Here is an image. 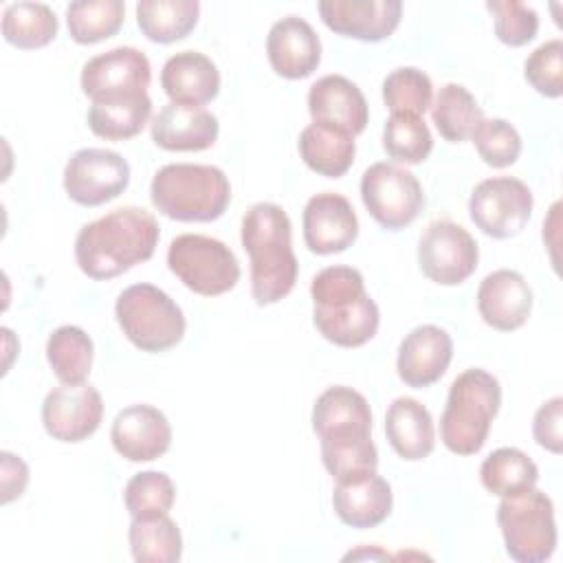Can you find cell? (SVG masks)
Listing matches in <instances>:
<instances>
[{
  "mask_svg": "<svg viewBox=\"0 0 563 563\" xmlns=\"http://www.w3.org/2000/svg\"><path fill=\"white\" fill-rule=\"evenodd\" d=\"M156 218L143 207H119L88 224L75 238V260L90 279H112L147 262L158 244Z\"/></svg>",
  "mask_w": 563,
  "mask_h": 563,
  "instance_id": "1",
  "label": "cell"
},
{
  "mask_svg": "<svg viewBox=\"0 0 563 563\" xmlns=\"http://www.w3.org/2000/svg\"><path fill=\"white\" fill-rule=\"evenodd\" d=\"M242 246L251 260V295L257 306L284 299L297 282L292 224L275 202H257L242 218Z\"/></svg>",
  "mask_w": 563,
  "mask_h": 563,
  "instance_id": "2",
  "label": "cell"
},
{
  "mask_svg": "<svg viewBox=\"0 0 563 563\" xmlns=\"http://www.w3.org/2000/svg\"><path fill=\"white\" fill-rule=\"evenodd\" d=\"M312 321L323 339L339 347H361L374 339L380 312L352 266H328L312 277Z\"/></svg>",
  "mask_w": 563,
  "mask_h": 563,
  "instance_id": "3",
  "label": "cell"
},
{
  "mask_svg": "<svg viewBox=\"0 0 563 563\" xmlns=\"http://www.w3.org/2000/svg\"><path fill=\"white\" fill-rule=\"evenodd\" d=\"M150 198L172 220L211 222L227 211L231 185L227 174L216 165L169 163L154 174Z\"/></svg>",
  "mask_w": 563,
  "mask_h": 563,
  "instance_id": "4",
  "label": "cell"
},
{
  "mask_svg": "<svg viewBox=\"0 0 563 563\" xmlns=\"http://www.w3.org/2000/svg\"><path fill=\"white\" fill-rule=\"evenodd\" d=\"M501 405L499 380L471 367L455 376L449 387L446 405L440 418V440L455 455L477 453L488 438L490 422Z\"/></svg>",
  "mask_w": 563,
  "mask_h": 563,
  "instance_id": "5",
  "label": "cell"
},
{
  "mask_svg": "<svg viewBox=\"0 0 563 563\" xmlns=\"http://www.w3.org/2000/svg\"><path fill=\"white\" fill-rule=\"evenodd\" d=\"M114 314L125 339L141 352H165L185 336L180 306L154 284L128 286L117 297Z\"/></svg>",
  "mask_w": 563,
  "mask_h": 563,
  "instance_id": "6",
  "label": "cell"
},
{
  "mask_svg": "<svg viewBox=\"0 0 563 563\" xmlns=\"http://www.w3.org/2000/svg\"><path fill=\"white\" fill-rule=\"evenodd\" d=\"M497 523L506 552L517 563H543L556 548V521L552 499L539 490L501 497L497 506Z\"/></svg>",
  "mask_w": 563,
  "mask_h": 563,
  "instance_id": "7",
  "label": "cell"
},
{
  "mask_svg": "<svg viewBox=\"0 0 563 563\" xmlns=\"http://www.w3.org/2000/svg\"><path fill=\"white\" fill-rule=\"evenodd\" d=\"M169 271L194 292L218 297L240 282V264L233 251L209 235L183 233L169 242Z\"/></svg>",
  "mask_w": 563,
  "mask_h": 563,
  "instance_id": "8",
  "label": "cell"
},
{
  "mask_svg": "<svg viewBox=\"0 0 563 563\" xmlns=\"http://www.w3.org/2000/svg\"><path fill=\"white\" fill-rule=\"evenodd\" d=\"M361 198L367 213L387 231L411 224L424 207L418 178L396 163H374L363 172Z\"/></svg>",
  "mask_w": 563,
  "mask_h": 563,
  "instance_id": "9",
  "label": "cell"
},
{
  "mask_svg": "<svg viewBox=\"0 0 563 563\" xmlns=\"http://www.w3.org/2000/svg\"><path fill=\"white\" fill-rule=\"evenodd\" d=\"M534 198L530 187L512 176L482 180L468 200V216L477 229L495 240H506L523 231L532 216Z\"/></svg>",
  "mask_w": 563,
  "mask_h": 563,
  "instance_id": "10",
  "label": "cell"
},
{
  "mask_svg": "<svg viewBox=\"0 0 563 563\" xmlns=\"http://www.w3.org/2000/svg\"><path fill=\"white\" fill-rule=\"evenodd\" d=\"M477 242L453 220H433L420 235V271L427 279L440 286H457L468 279L477 268Z\"/></svg>",
  "mask_w": 563,
  "mask_h": 563,
  "instance_id": "11",
  "label": "cell"
},
{
  "mask_svg": "<svg viewBox=\"0 0 563 563\" xmlns=\"http://www.w3.org/2000/svg\"><path fill=\"white\" fill-rule=\"evenodd\" d=\"M81 90L97 101H117L147 95L152 66L143 51L117 46L90 57L81 68Z\"/></svg>",
  "mask_w": 563,
  "mask_h": 563,
  "instance_id": "12",
  "label": "cell"
},
{
  "mask_svg": "<svg viewBox=\"0 0 563 563\" xmlns=\"http://www.w3.org/2000/svg\"><path fill=\"white\" fill-rule=\"evenodd\" d=\"M128 183L130 165L114 150H77L64 167V189L73 202L84 207H99L119 198Z\"/></svg>",
  "mask_w": 563,
  "mask_h": 563,
  "instance_id": "13",
  "label": "cell"
},
{
  "mask_svg": "<svg viewBox=\"0 0 563 563\" xmlns=\"http://www.w3.org/2000/svg\"><path fill=\"white\" fill-rule=\"evenodd\" d=\"M103 418L101 394L88 383H62L42 402V424L53 440L81 442Z\"/></svg>",
  "mask_w": 563,
  "mask_h": 563,
  "instance_id": "14",
  "label": "cell"
},
{
  "mask_svg": "<svg viewBox=\"0 0 563 563\" xmlns=\"http://www.w3.org/2000/svg\"><path fill=\"white\" fill-rule=\"evenodd\" d=\"M312 429L321 446L372 438V409L367 398L345 385L328 387L314 400Z\"/></svg>",
  "mask_w": 563,
  "mask_h": 563,
  "instance_id": "15",
  "label": "cell"
},
{
  "mask_svg": "<svg viewBox=\"0 0 563 563\" xmlns=\"http://www.w3.org/2000/svg\"><path fill=\"white\" fill-rule=\"evenodd\" d=\"M303 242L317 255L343 253L358 235V218L352 202L334 191L312 196L301 216Z\"/></svg>",
  "mask_w": 563,
  "mask_h": 563,
  "instance_id": "16",
  "label": "cell"
},
{
  "mask_svg": "<svg viewBox=\"0 0 563 563\" xmlns=\"http://www.w3.org/2000/svg\"><path fill=\"white\" fill-rule=\"evenodd\" d=\"M325 26L339 35L380 42L400 24V0H323L317 4Z\"/></svg>",
  "mask_w": 563,
  "mask_h": 563,
  "instance_id": "17",
  "label": "cell"
},
{
  "mask_svg": "<svg viewBox=\"0 0 563 563\" xmlns=\"http://www.w3.org/2000/svg\"><path fill=\"white\" fill-rule=\"evenodd\" d=\"M114 451L130 462H150L167 453L172 427L165 413L152 405H130L117 413L110 429Z\"/></svg>",
  "mask_w": 563,
  "mask_h": 563,
  "instance_id": "18",
  "label": "cell"
},
{
  "mask_svg": "<svg viewBox=\"0 0 563 563\" xmlns=\"http://www.w3.org/2000/svg\"><path fill=\"white\" fill-rule=\"evenodd\" d=\"M308 112L312 123L350 136L361 134L369 119L365 95L343 75H325L310 86Z\"/></svg>",
  "mask_w": 563,
  "mask_h": 563,
  "instance_id": "19",
  "label": "cell"
},
{
  "mask_svg": "<svg viewBox=\"0 0 563 563\" xmlns=\"http://www.w3.org/2000/svg\"><path fill=\"white\" fill-rule=\"evenodd\" d=\"M453 358V341L446 330L433 323L413 328L398 345V378L416 389L429 387L444 376Z\"/></svg>",
  "mask_w": 563,
  "mask_h": 563,
  "instance_id": "20",
  "label": "cell"
},
{
  "mask_svg": "<svg viewBox=\"0 0 563 563\" xmlns=\"http://www.w3.org/2000/svg\"><path fill=\"white\" fill-rule=\"evenodd\" d=\"M477 310L486 325L499 332H512L530 317L532 288L517 271H493L477 288Z\"/></svg>",
  "mask_w": 563,
  "mask_h": 563,
  "instance_id": "21",
  "label": "cell"
},
{
  "mask_svg": "<svg viewBox=\"0 0 563 563\" xmlns=\"http://www.w3.org/2000/svg\"><path fill=\"white\" fill-rule=\"evenodd\" d=\"M266 53L277 75L303 79L312 75L321 62V40L303 18L286 15L271 26Z\"/></svg>",
  "mask_w": 563,
  "mask_h": 563,
  "instance_id": "22",
  "label": "cell"
},
{
  "mask_svg": "<svg viewBox=\"0 0 563 563\" xmlns=\"http://www.w3.org/2000/svg\"><path fill=\"white\" fill-rule=\"evenodd\" d=\"M152 141L167 152H200L218 141V119L202 106L167 103L150 123Z\"/></svg>",
  "mask_w": 563,
  "mask_h": 563,
  "instance_id": "23",
  "label": "cell"
},
{
  "mask_svg": "<svg viewBox=\"0 0 563 563\" xmlns=\"http://www.w3.org/2000/svg\"><path fill=\"white\" fill-rule=\"evenodd\" d=\"M391 506V486L378 473L350 482H336L332 493V508L336 517L356 530L380 526L389 517Z\"/></svg>",
  "mask_w": 563,
  "mask_h": 563,
  "instance_id": "24",
  "label": "cell"
},
{
  "mask_svg": "<svg viewBox=\"0 0 563 563\" xmlns=\"http://www.w3.org/2000/svg\"><path fill=\"white\" fill-rule=\"evenodd\" d=\"M161 86L174 103L205 106L220 92V73L205 53L180 51L165 62Z\"/></svg>",
  "mask_w": 563,
  "mask_h": 563,
  "instance_id": "25",
  "label": "cell"
},
{
  "mask_svg": "<svg viewBox=\"0 0 563 563\" xmlns=\"http://www.w3.org/2000/svg\"><path fill=\"white\" fill-rule=\"evenodd\" d=\"M385 433L398 457L424 460L435 446V429L429 409L416 398H396L385 413Z\"/></svg>",
  "mask_w": 563,
  "mask_h": 563,
  "instance_id": "26",
  "label": "cell"
},
{
  "mask_svg": "<svg viewBox=\"0 0 563 563\" xmlns=\"http://www.w3.org/2000/svg\"><path fill=\"white\" fill-rule=\"evenodd\" d=\"M297 145L303 163L328 178L343 176L352 167L356 154L354 136L317 123L301 130Z\"/></svg>",
  "mask_w": 563,
  "mask_h": 563,
  "instance_id": "27",
  "label": "cell"
},
{
  "mask_svg": "<svg viewBox=\"0 0 563 563\" xmlns=\"http://www.w3.org/2000/svg\"><path fill=\"white\" fill-rule=\"evenodd\" d=\"M200 4L196 0H141L136 2V24L141 33L158 44L187 37L198 24Z\"/></svg>",
  "mask_w": 563,
  "mask_h": 563,
  "instance_id": "28",
  "label": "cell"
},
{
  "mask_svg": "<svg viewBox=\"0 0 563 563\" xmlns=\"http://www.w3.org/2000/svg\"><path fill=\"white\" fill-rule=\"evenodd\" d=\"M57 15L42 2H11L2 13L4 40L22 51H33L51 44L57 35Z\"/></svg>",
  "mask_w": 563,
  "mask_h": 563,
  "instance_id": "29",
  "label": "cell"
},
{
  "mask_svg": "<svg viewBox=\"0 0 563 563\" xmlns=\"http://www.w3.org/2000/svg\"><path fill=\"white\" fill-rule=\"evenodd\" d=\"M479 479L488 493L510 497L532 488L539 482V468L521 449L501 446L482 462Z\"/></svg>",
  "mask_w": 563,
  "mask_h": 563,
  "instance_id": "30",
  "label": "cell"
},
{
  "mask_svg": "<svg viewBox=\"0 0 563 563\" xmlns=\"http://www.w3.org/2000/svg\"><path fill=\"white\" fill-rule=\"evenodd\" d=\"M128 539L139 563H176L183 556V537L169 515L132 519Z\"/></svg>",
  "mask_w": 563,
  "mask_h": 563,
  "instance_id": "31",
  "label": "cell"
},
{
  "mask_svg": "<svg viewBox=\"0 0 563 563\" xmlns=\"http://www.w3.org/2000/svg\"><path fill=\"white\" fill-rule=\"evenodd\" d=\"M152 117L147 95L117 101H97L88 110V128L106 141H125L136 136Z\"/></svg>",
  "mask_w": 563,
  "mask_h": 563,
  "instance_id": "32",
  "label": "cell"
},
{
  "mask_svg": "<svg viewBox=\"0 0 563 563\" xmlns=\"http://www.w3.org/2000/svg\"><path fill=\"white\" fill-rule=\"evenodd\" d=\"M431 119L440 136L451 143H462L473 134L484 112L462 84H444L431 103Z\"/></svg>",
  "mask_w": 563,
  "mask_h": 563,
  "instance_id": "33",
  "label": "cell"
},
{
  "mask_svg": "<svg viewBox=\"0 0 563 563\" xmlns=\"http://www.w3.org/2000/svg\"><path fill=\"white\" fill-rule=\"evenodd\" d=\"M92 339L77 325H59L46 341V361L62 383H84L92 367Z\"/></svg>",
  "mask_w": 563,
  "mask_h": 563,
  "instance_id": "34",
  "label": "cell"
},
{
  "mask_svg": "<svg viewBox=\"0 0 563 563\" xmlns=\"http://www.w3.org/2000/svg\"><path fill=\"white\" fill-rule=\"evenodd\" d=\"M125 15L121 0H77L66 7L68 33L77 44H95L112 37Z\"/></svg>",
  "mask_w": 563,
  "mask_h": 563,
  "instance_id": "35",
  "label": "cell"
},
{
  "mask_svg": "<svg viewBox=\"0 0 563 563\" xmlns=\"http://www.w3.org/2000/svg\"><path fill=\"white\" fill-rule=\"evenodd\" d=\"M383 101L391 114H424L433 103V86L424 70L400 66L383 81Z\"/></svg>",
  "mask_w": 563,
  "mask_h": 563,
  "instance_id": "36",
  "label": "cell"
},
{
  "mask_svg": "<svg viewBox=\"0 0 563 563\" xmlns=\"http://www.w3.org/2000/svg\"><path fill=\"white\" fill-rule=\"evenodd\" d=\"M383 147L389 158L418 165L433 150V136L427 123L413 114H391L383 128Z\"/></svg>",
  "mask_w": 563,
  "mask_h": 563,
  "instance_id": "37",
  "label": "cell"
},
{
  "mask_svg": "<svg viewBox=\"0 0 563 563\" xmlns=\"http://www.w3.org/2000/svg\"><path fill=\"white\" fill-rule=\"evenodd\" d=\"M176 499V486L161 471H143L130 477L123 490V501L132 519L167 515Z\"/></svg>",
  "mask_w": 563,
  "mask_h": 563,
  "instance_id": "38",
  "label": "cell"
},
{
  "mask_svg": "<svg viewBox=\"0 0 563 563\" xmlns=\"http://www.w3.org/2000/svg\"><path fill=\"white\" fill-rule=\"evenodd\" d=\"M479 158L490 167H508L521 154V136L504 119H482L471 134Z\"/></svg>",
  "mask_w": 563,
  "mask_h": 563,
  "instance_id": "39",
  "label": "cell"
},
{
  "mask_svg": "<svg viewBox=\"0 0 563 563\" xmlns=\"http://www.w3.org/2000/svg\"><path fill=\"white\" fill-rule=\"evenodd\" d=\"M486 9L495 18V35L508 46H523L539 31V15L519 0H488Z\"/></svg>",
  "mask_w": 563,
  "mask_h": 563,
  "instance_id": "40",
  "label": "cell"
},
{
  "mask_svg": "<svg viewBox=\"0 0 563 563\" xmlns=\"http://www.w3.org/2000/svg\"><path fill=\"white\" fill-rule=\"evenodd\" d=\"M526 81L543 97H561L563 95V42L548 40L537 46L526 64H523Z\"/></svg>",
  "mask_w": 563,
  "mask_h": 563,
  "instance_id": "41",
  "label": "cell"
},
{
  "mask_svg": "<svg viewBox=\"0 0 563 563\" xmlns=\"http://www.w3.org/2000/svg\"><path fill=\"white\" fill-rule=\"evenodd\" d=\"M532 435L550 453L563 451V398L554 396L543 402L532 420Z\"/></svg>",
  "mask_w": 563,
  "mask_h": 563,
  "instance_id": "42",
  "label": "cell"
},
{
  "mask_svg": "<svg viewBox=\"0 0 563 563\" xmlns=\"http://www.w3.org/2000/svg\"><path fill=\"white\" fill-rule=\"evenodd\" d=\"M0 462H2V475H0V482H2V504H9L18 497H22L26 484H29V466L24 464L22 457L9 453V451H2L0 453Z\"/></svg>",
  "mask_w": 563,
  "mask_h": 563,
  "instance_id": "43",
  "label": "cell"
}]
</instances>
